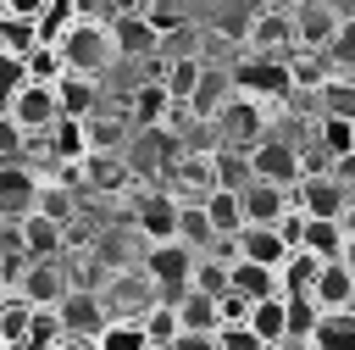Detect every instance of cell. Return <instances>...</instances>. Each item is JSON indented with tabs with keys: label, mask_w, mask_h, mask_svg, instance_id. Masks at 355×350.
<instances>
[{
	"label": "cell",
	"mask_w": 355,
	"mask_h": 350,
	"mask_svg": "<svg viewBox=\"0 0 355 350\" xmlns=\"http://www.w3.org/2000/svg\"><path fill=\"white\" fill-rule=\"evenodd\" d=\"M105 28H111V44H116V61H144V56L161 50V28L139 11H116Z\"/></svg>",
	"instance_id": "11"
},
{
	"label": "cell",
	"mask_w": 355,
	"mask_h": 350,
	"mask_svg": "<svg viewBox=\"0 0 355 350\" xmlns=\"http://www.w3.org/2000/svg\"><path fill=\"white\" fill-rule=\"evenodd\" d=\"M244 161H250V178L277 183V189H294V183L305 178V156H300L294 139H283V133H266L261 144H250Z\"/></svg>",
	"instance_id": "5"
},
{
	"label": "cell",
	"mask_w": 355,
	"mask_h": 350,
	"mask_svg": "<svg viewBox=\"0 0 355 350\" xmlns=\"http://www.w3.org/2000/svg\"><path fill=\"white\" fill-rule=\"evenodd\" d=\"M311 306L316 311H355V272L344 261H322L316 283H311Z\"/></svg>",
	"instance_id": "17"
},
{
	"label": "cell",
	"mask_w": 355,
	"mask_h": 350,
	"mask_svg": "<svg viewBox=\"0 0 355 350\" xmlns=\"http://www.w3.org/2000/svg\"><path fill=\"white\" fill-rule=\"evenodd\" d=\"M28 328H33V306L22 294H6V306H0V344L6 350H28Z\"/></svg>",
	"instance_id": "29"
},
{
	"label": "cell",
	"mask_w": 355,
	"mask_h": 350,
	"mask_svg": "<svg viewBox=\"0 0 355 350\" xmlns=\"http://www.w3.org/2000/svg\"><path fill=\"white\" fill-rule=\"evenodd\" d=\"M172 311H178V333H216V328H222L216 300L200 294V289H183V294L172 300Z\"/></svg>",
	"instance_id": "19"
},
{
	"label": "cell",
	"mask_w": 355,
	"mask_h": 350,
	"mask_svg": "<svg viewBox=\"0 0 355 350\" xmlns=\"http://www.w3.org/2000/svg\"><path fill=\"white\" fill-rule=\"evenodd\" d=\"M33 211H39V217H50L55 228H72V222H78V194H72V178H50V183H39Z\"/></svg>",
	"instance_id": "22"
},
{
	"label": "cell",
	"mask_w": 355,
	"mask_h": 350,
	"mask_svg": "<svg viewBox=\"0 0 355 350\" xmlns=\"http://www.w3.org/2000/svg\"><path fill=\"white\" fill-rule=\"evenodd\" d=\"M33 194H39V178L17 161V167H0V222H17L33 211Z\"/></svg>",
	"instance_id": "18"
},
{
	"label": "cell",
	"mask_w": 355,
	"mask_h": 350,
	"mask_svg": "<svg viewBox=\"0 0 355 350\" xmlns=\"http://www.w3.org/2000/svg\"><path fill=\"white\" fill-rule=\"evenodd\" d=\"M94 350H150L139 322H105V333L94 339Z\"/></svg>",
	"instance_id": "41"
},
{
	"label": "cell",
	"mask_w": 355,
	"mask_h": 350,
	"mask_svg": "<svg viewBox=\"0 0 355 350\" xmlns=\"http://www.w3.org/2000/svg\"><path fill=\"white\" fill-rule=\"evenodd\" d=\"M233 100V83H227V72H200V83H194V94L183 100L189 106V117H200V122H216V111Z\"/></svg>",
	"instance_id": "20"
},
{
	"label": "cell",
	"mask_w": 355,
	"mask_h": 350,
	"mask_svg": "<svg viewBox=\"0 0 355 350\" xmlns=\"http://www.w3.org/2000/svg\"><path fill=\"white\" fill-rule=\"evenodd\" d=\"M178 206H183V200H178L172 189H161V183L139 189V200H133V233L150 239V244L178 239Z\"/></svg>",
	"instance_id": "7"
},
{
	"label": "cell",
	"mask_w": 355,
	"mask_h": 350,
	"mask_svg": "<svg viewBox=\"0 0 355 350\" xmlns=\"http://www.w3.org/2000/svg\"><path fill=\"white\" fill-rule=\"evenodd\" d=\"M316 128H322V156L327 161H338V156L355 150V122L349 117H316Z\"/></svg>",
	"instance_id": "37"
},
{
	"label": "cell",
	"mask_w": 355,
	"mask_h": 350,
	"mask_svg": "<svg viewBox=\"0 0 355 350\" xmlns=\"http://www.w3.org/2000/svg\"><path fill=\"white\" fill-rule=\"evenodd\" d=\"M316 328V306L305 294H283V339H311Z\"/></svg>",
	"instance_id": "39"
},
{
	"label": "cell",
	"mask_w": 355,
	"mask_h": 350,
	"mask_svg": "<svg viewBox=\"0 0 355 350\" xmlns=\"http://www.w3.org/2000/svg\"><path fill=\"white\" fill-rule=\"evenodd\" d=\"M28 139H39V133H50L55 122H61V111H55V89L50 83H22L17 89V100H11V111H6Z\"/></svg>",
	"instance_id": "10"
},
{
	"label": "cell",
	"mask_w": 355,
	"mask_h": 350,
	"mask_svg": "<svg viewBox=\"0 0 355 350\" xmlns=\"http://www.w3.org/2000/svg\"><path fill=\"white\" fill-rule=\"evenodd\" d=\"M28 83V67H22V56H6L0 50V117L11 111V100H17V89Z\"/></svg>",
	"instance_id": "42"
},
{
	"label": "cell",
	"mask_w": 355,
	"mask_h": 350,
	"mask_svg": "<svg viewBox=\"0 0 355 350\" xmlns=\"http://www.w3.org/2000/svg\"><path fill=\"white\" fill-rule=\"evenodd\" d=\"M166 111H172V94L161 89V78H155V83H139V89L128 94V128H161Z\"/></svg>",
	"instance_id": "21"
},
{
	"label": "cell",
	"mask_w": 355,
	"mask_h": 350,
	"mask_svg": "<svg viewBox=\"0 0 355 350\" xmlns=\"http://www.w3.org/2000/svg\"><path fill=\"white\" fill-rule=\"evenodd\" d=\"M344 222H333V217H305V233H300V250L305 256H316V261H338L344 256Z\"/></svg>",
	"instance_id": "24"
},
{
	"label": "cell",
	"mask_w": 355,
	"mask_h": 350,
	"mask_svg": "<svg viewBox=\"0 0 355 350\" xmlns=\"http://www.w3.org/2000/svg\"><path fill=\"white\" fill-rule=\"evenodd\" d=\"M322 61H327L333 72H355V17H344V22L333 28V39H327Z\"/></svg>",
	"instance_id": "38"
},
{
	"label": "cell",
	"mask_w": 355,
	"mask_h": 350,
	"mask_svg": "<svg viewBox=\"0 0 355 350\" xmlns=\"http://www.w3.org/2000/svg\"><path fill=\"white\" fill-rule=\"evenodd\" d=\"M211 178H216V189H244L250 183V161H244V150H227V144H211Z\"/></svg>",
	"instance_id": "30"
},
{
	"label": "cell",
	"mask_w": 355,
	"mask_h": 350,
	"mask_svg": "<svg viewBox=\"0 0 355 350\" xmlns=\"http://www.w3.org/2000/svg\"><path fill=\"white\" fill-rule=\"evenodd\" d=\"M244 39H250V56H294V17L255 11L250 28H244Z\"/></svg>",
	"instance_id": "15"
},
{
	"label": "cell",
	"mask_w": 355,
	"mask_h": 350,
	"mask_svg": "<svg viewBox=\"0 0 355 350\" xmlns=\"http://www.w3.org/2000/svg\"><path fill=\"white\" fill-rule=\"evenodd\" d=\"M200 211H205V222H211L216 239H233V233L244 228V211H239V194H233V189H211V194H200Z\"/></svg>",
	"instance_id": "27"
},
{
	"label": "cell",
	"mask_w": 355,
	"mask_h": 350,
	"mask_svg": "<svg viewBox=\"0 0 355 350\" xmlns=\"http://www.w3.org/2000/svg\"><path fill=\"white\" fill-rule=\"evenodd\" d=\"M349 17H355V11H349Z\"/></svg>",
	"instance_id": "54"
},
{
	"label": "cell",
	"mask_w": 355,
	"mask_h": 350,
	"mask_svg": "<svg viewBox=\"0 0 355 350\" xmlns=\"http://www.w3.org/2000/svg\"><path fill=\"white\" fill-rule=\"evenodd\" d=\"M216 350H266L244 322H233V328H216Z\"/></svg>",
	"instance_id": "44"
},
{
	"label": "cell",
	"mask_w": 355,
	"mask_h": 350,
	"mask_svg": "<svg viewBox=\"0 0 355 350\" xmlns=\"http://www.w3.org/2000/svg\"><path fill=\"white\" fill-rule=\"evenodd\" d=\"M227 83H233V94L261 100V106H272V111L294 94L288 56H239V61H233V72H227Z\"/></svg>",
	"instance_id": "2"
},
{
	"label": "cell",
	"mask_w": 355,
	"mask_h": 350,
	"mask_svg": "<svg viewBox=\"0 0 355 350\" xmlns=\"http://www.w3.org/2000/svg\"><path fill=\"white\" fill-rule=\"evenodd\" d=\"M233 261H255V267H283L288 261V244H283V233L277 228H255V222H244L239 233H233Z\"/></svg>",
	"instance_id": "16"
},
{
	"label": "cell",
	"mask_w": 355,
	"mask_h": 350,
	"mask_svg": "<svg viewBox=\"0 0 355 350\" xmlns=\"http://www.w3.org/2000/svg\"><path fill=\"white\" fill-rule=\"evenodd\" d=\"M0 350H6V344H0Z\"/></svg>",
	"instance_id": "55"
},
{
	"label": "cell",
	"mask_w": 355,
	"mask_h": 350,
	"mask_svg": "<svg viewBox=\"0 0 355 350\" xmlns=\"http://www.w3.org/2000/svg\"><path fill=\"white\" fill-rule=\"evenodd\" d=\"M22 67H28V83H55L67 67H61V56H55V44H39V50H28L22 56Z\"/></svg>",
	"instance_id": "40"
},
{
	"label": "cell",
	"mask_w": 355,
	"mask_h": 350,
	"mask_svg": "<svg viewBox=\"0 0 355 350\" xmlns=\"http://www.w3.org/2000/svg\"><path fill=\"white\" fill-rule=\"evenodd\" d=\"M50 89H55V111H61V117H72V122H89V117L105 106L100 78H83V72H61Z\"/></svg>",
	"instance_id": "14"
},
{
	"label": "cell",
	"mask_w": 355,
	"mask_h": 350,
	"mask_svg": "<svg viewBox=\"0 0 355 350\" xmlns=\"http://www.w3.org/2000/svg\"><path fill=\"white\" fill-rule=\"evenodd\" d=\"M0 17H6V0H0Z\"/></svg>",
	"instance_id": "53"
},
{
	"label": "cell",
	"mask_w": 355,
	"mask_h": 350,
	"mask_svg": "<svg viewBox=\"0 0 355 350\" xmlns=\"http://www.w3.org/2000/svg\"><path fill=\"white\" fill-rule=\"evenodd\" d=\"M239 211H244V222H255V228H277V222L294 211V189H277V183L250 178V183L239 189Z\"/></svg>",
	"instance_id": "12"
},
{
	"label": "cell",
	"mask_w": 355,
	"mask_h": 350,
	"mask_svg": "<svg viewBox=\"0 0 355 350\" xmlns=\"http://www.w3.org/2000/svg\"><path fill=\"white\" fill-rule=\"evenodd\" d=\"M322 6H338V11H344V0H322Z\"/></svg>",
	"instance_id": "52"
},
{
	"label": "cell",
	"mask_w": 355,
	"mask_h": 350,
	"mask_svg": "<svg viewBox=\"0 0 355 350\" xmlns=\"http://www.w3.org/2000/svg\"><path fill=\"white\" fill-rule=\"evenodd\" d=\"M189 267H194V250H189V244H178V239L150 244V250H144V261H139V272L150 278V289H155V300H161V306H172V300L189 289Z\"/></svg>",
	"instance_id": "4"
},
{
	"label": "cell",
	"mask_w": 355,
	"mask_h": 350,
	"mask_svg": "<svg viewBox=\"0 0 355 350\" xmlns=\"http://www.w3.org/2000/svg\"><path fill=\"white\" fill-rule=\"evenodd\" d=\"M178 244H189L194 256L216 244V233H211V222H205V211H200V200H183V206H178Z\"/></svg>",
	"instance_id": "31"
},
{
	"label": "cell",
	"mask_w": 355,
	"mask_h": 350,
	"mask_svg": "<svg viewBox=\"0 0 355 350\" xmlns=\"http://www.w3.org/2000/svg\"><path fill=\"white\" fill-rule=\"evenodd\" d=\"M17 161H28V133L11 117H0V167H17Z\"/></svg>",
	"instance_id": "43"
},
{
	"label": "cell",
	"mask_w": 355,
	"mask_h": 350,
	"mask_svg": "<svg viewBox=\"0 0 355 350\" xmlns=\"http://www.w3.org/2000/svg\"><path fill=\"white\" fill-rule=\"evenodd\" d=\"M200 72H205V61H200V56H178V61L161 72V89H166L172 100H189V94H194V83H200Z\"/></svg>",
	"instance_id": "36"
},
{
	"label": "cell",
	"mask_w": 355,
	"mask_h": 350,
	"mask_svg": "<svg viewBox=\"0 0 355 350\" xmlns=\"http://www.w3.org/2000/svg\"><path fill=\"white\" fill-rule=\"evenodd\" d=\"M338 22H344V11H338V6L300 0V11H294V50H311V56H322Z\"/></svg>",
	"instance_id": "13"
},
{
	"label": "cell",
	"mask_w": 355,
	"mask_h": 350,
	"mask_svg": "<svg viewBox=\"0 0 355 350\" xmlns=\"http://www.w3.org/2000/svg\"><path fill=\"white\" fill-rule=\"evenodd\" d=\"M227 294H239V300H266V294H277V272H272V267H255V261H233V267H227Z\"/></svg>",
	"instance_id": "28"
},
{
	"label": "cell",
	"mask_w": 355,
	"mask_h": 350,
	"mask_svg": "<svg viewBox=\"0 0 355 350\" xmlns=\"http://www.w3.org/2000/svg\"><path fill=\"white\" fill-rule=\"evenodd\" d=\"M6 294H11V289H6V278H0V306H6Z\"/></svg>",
	"instance_id": "51"
},
{
	"label": "cell",
	"mask_w": 355,
	"mask_h": 350,
	"mask_svg": "<svg viewBox=\"0 0 355 350\" xmlns=\"http://www.w3.org/2000/svg\"><path fill=\"white\" fill-rule=\"evenodd\" d=\"M250 306H255V300H239V294H222V300H216V311H222V328H233V322H244V317H250Z\"/></svg>",
	"instance_id": "45"
},
{
	"label": "cell",
	"mask_w": 355,
	"mask_h": 350,
	"mask_svg": "<svg viewBox=\"0 0 355 350\" xmlns=\"http://www.w3.org/2000/svg\"><path fill=\"white\" fill-rule=\"evenodd\" d=\"M139 333H144V344H150V350H166V344L178 339V311L155 300V306L139 317Z\"/></svg>",
	"instance_id": "35"
},
{
	"label": "cell",
	"mask_w": 355,
	"mask_h": 350,
	"mask_svg": "<svg viewBox=\"0 0 355 350\" xmlns=\"http://www.w3.org/2000/svg\"><path fill=\"white\" fill-rule=\"evenodd\" d=\"M44 144H50V161H83V156H89V144H83V122H72V117H61V122L44 133Z\"/></svg>",
	"instance_id": "33"
},
{
	"label": "cell",
	"mask_w": 355,
	"mask_h": 350,
	"mask_svg": "<svg viewBox=\"0 0 355 350\" xmlns=\"http://www.w3.org/2000/svg\"><path fill=\"white\" fill-rule=\"evenodd\" d=\"M17 228H22V244H28V261H61V239H67V228H55V222L39 217V211H28Z\"/></svg>",
	"instance_id": "23"
},
{
	"label": "cell",
	"mask_w": 355,
	"mask_h": 350,
	"mask_svg": "<svg viewBox=\"0 0 355 350\" xmlns=\"http://www.w3.org/2000/svg\"><path fill=\"white\" fill-rule=\"evenodd\" d=\"M355 200V189L349 183H338L333 172H305L300 183H294V206L305 211V217H344V206Z\"/></svg>",
	"instance_id": "8"
},
{
	"label": "cell",
	"mask_w": 355,
	"mask_h": 350,
	"mask_svg": "<svg viewBox=\"0 0 355 350\" xmlns=\"http://www.w3.org/2000/svg\"><path fill=\"white\" fill-rule=\"evenodd\" d=\"M272 106H261V100H244V94H233L222 111H216V144H227V150H250V144H261L266 133H272Z\"/></svg>",
	"instance_id": "3"
},
{
	"label": "cell",
	"mask_w": 355,
	"mask_h": 350,
	"mask_svg": "<svg viewBox=\"0 0 355 350\" xmlns=\"http://www.w3.org/2000/svg\"><path fill=\"white\" fill-rule=\"evenodd\" d=\"M67 289H72L67 261H28V267L17 272V283H11V294H22V300H28V306H39V311H50Z\"/></svg>",
	"instance_id": "9"
},
{
	"label": "cell",
	"mask_w": 355,
	"mask_h": 350,
	"mask_svg": "<svg viewBox=\"0 0 355 350\" xmlns=\"http://www.w3.org/2000/svg\"><path fill=\"white\" fill-rule=\"evenodd\" d=\"M261 11H283V17H294V11H300V0H261Z\"/></svg>",
	"instance_id": "48"
},
{
	"label": "cell",
	"mask_w": 355,
	"mask_h": 350,
	"mask_svg": "<svg viewBox=\"0 0 355 350\" xmlns=\"http://www.w3.org/2000/svg\"><path fill=\"white\" fill-rule=\"evenodd\" d=\"M39 44H44V39H39V22H33V17H11V11L0 17V50H6V56H28V50H39Z\"/></svg>",
	"instance_id": "34"
},
{
	"label": "cell",
	"mask_w": 355,
	"mask_h": 350,
	"mask_svg": "<svg viewBox=\"0 0 355 350\" xmlns=\"http://www.w3.org/2000/svg\"><path fill=\"white\" fill-rule=\"evenodd\" d=\"M244 328H250L261 344H277V339H283V294L255 300V306H250V317H244Z\"/></svg>",
	"instance_id": "32"
},
{
	"label": "cell",
	"mask_w": 355,
	"mask_h": 350,
	"mask_svg": "<svg viewBox=\"0 0 355 350\" xmlns=\"http://www.w3.org/2000/svg\"><path fill=\"white\" fill-rule=\"evenodd\" d=\"M338 261H344V267H349V272H355V233H349V239H344V256H338Z\"/></svg>",
	"instance_id": "49"
},
{
	"label": "cell",
	"mask_w": 355,
	"mask_h": 350,
	"mask_svg": "<svg viewBox=\"0 0 355 350\" xmlns=\"http://www.w3.org/2000/svg\"><path fill=\"white\" fill-rule=\"evenodd\" d=\"M166 350H216V333H178Z\"/></svg>",
	"instance_id": "46"
},
{
	"label": "cell",
	"mask_w": 355,
	"mask_h": 350,
	"mask_svg": "<svg viewBox=\"0 0 355 350\" xmlns=\"http://www.w3.org/2000/svg\"><path fill=\"white\" fill-rule=\"evenodd\" d=\"M305 344L311 350H355V311H316V328Z\"/></svg>",
	"instance_id": "26"
},
{
	"label": "cell",
	"mask_w": 355,
	"mask_h": 350,
	"mask_svg": "<svg viewBox=\"0 0 355 350\" xmlns=\"http://www.w3.org/2000/svg\"><path fill=\"white\" fill-rule=\"evenodd\" d=\"M266 350H311L305 339H277V344H266Z\"/></svg>",
	"instance_id": "50"
},
{
	"label": "cell",
	"mask_w": 355,
	"mask_h": 350,
	"mask_svg": "<svg viewBox=\"0 0 355 350\" xmlns=\"http://www.w3.org/2000/svg\"><path fill=\"white\" fill-rule=\"evenodd\" d=\"M55 56L67 72H83V78H100L111 61H116V44H111V28L105 22H89V17H72L55 39Z\"/></svg>",
	"instance_id": "1"
},
{
	"label": "cell",
	"mask_w": 355,
	"mask_h": 350,
	"mask_svg": "<svg viewBox=\"0 0 355 350\" xmlns=\"http://www.w3.org/2000/svg\"><path fill=\"white\" fill-rule=\"evenodd\" d=\"M44 6H50V0H6V11H11V17H39Z\"/></svg>",
	"instance_id": "47"
},
{
	"label": "cell",
	"mask_w": 355,
	"mask_h": 350,
	"mask_svg": "<svg viewBox=\"0 0 355 350\" xmlns=\"http://www.w3.org/2000/svg\"><path fill=\"white\" fill-rule=\"evenodd\" d=\"M50 311H55V328H61L67 339H83V344H94V339L105 333V322H111V317H105L100 289H78V283H72Z\"/></svg>",
	"instance_id": "6"
},
{
	"label": "cell",
	"mask_w": 355,
	"mask_h": 350,
	"mask_svg": "<svg viewBox=\"0 0 355 350\" xmlns=\"http://www.w3.org/2000/svg\"><path fill=\"white\" fill-rule=\"evenodd\" d=\"M128 117H105V111H94L89 122H83V144H89V156H122V144H128Z\"/></svg>",
	"instance_id": "25"
}]
</instances>
